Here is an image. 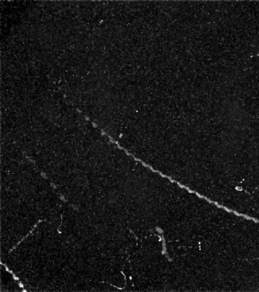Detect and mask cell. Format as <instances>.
Returning <instances> with one entry per match:
<instances>
[{
	"instance_id": "1",
	"label": "cell",
	"mask_w": 259,
	"mask_h": 292,
	"mask_svg": "<svg viewBox=\"0 0 259 292\" xmlns=\"http://www.w3.org/2000/svg\"><path fill=\"white\" fill-rule=\"evenodd\" d=\"M19 285H20V287H23V285H22V283H19Z\"/></svg>"
}]
</instances>
